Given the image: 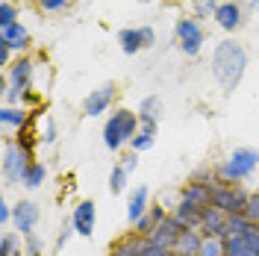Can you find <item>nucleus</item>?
Masks as SVG:
<instances>
[{
	"instance_id": "36",
	"label": "nucleus",
	"mask_w": 259,
	"mask_h": 256,
	"mask_svg": "<svg viewBox=\"0 0 259 256\" xmlns=\"http://www.w3.org/2000/svg\"><path fill=\"white\" fill-rule=\"evenodd\" d=\"M242 256H259V253H253V250H247V253H242Z\"/></svg>"
},
{
	"instance_id": "7",
	"label": "nucleus",
	"mask_w": 259,
	"mask_h": 256,
	"mask_svg": "<svg viewBox=\"0 0 259 256\" xmlns=\"http://www.w3.org/2000/svg\"><path fill=\"white\" fill-rule=\"evenodd\" d=\"M177 35H180V41H183V50H186L189 56H194V53L200 50V45H203V32H200V27H197L194 21H180Z\"/></svg>"
},
{
	"instance_id": "11",
	"label": "nucleus",
	"mask_w": 259,
	"mask_h": 256,
	"mask_svg": "<svg viewBox=\"0 0 259 256\" xmlns=\"http://www.w3.org/2000/svg\"><path fill=\"white\" fill-rule=\"evenodd\" d=\"M35 221H38V206L35 203H30V200H21L15 209V224L21 233H30L32 227H35Z\"/></svg>"
},
{
	"instance_id": "20",
	"label": "nucleus",
	"mask_w": 259,
	"mask_h": 256,
	"mask_svg": "<svg viewBox=\"0 0 259 256\" xmlns=\"http://www.w3.org/2000/svg\"><path fill=\"white\" fill-rule=\"evenodd\" d=\"M153 136H156V124L153 121H145V130L142 133H136V139H133V150L139 153V150H147V147H153Z\"/></svg>"
},
{
	"instance_id": "31",
	"label": "nucleus",
	"mask_w": 259,
	"mask_h": 256,
	"mask_svg": "<svg viewBox=\"0 0 259 256\" xmlns=\"http://www.w3.org/2000/svg\"><path fill=\"white\" fill-rule=\"evenodd\" d=\"M65 3H68V0H41V6H45V9H62Z\"/></svg>"
},
{
	"instance_id": "22",
	"label": "nucleus",
	"mask_w": 259,
	"mask_h": 256,
	"mask_svg": "<svg viewBox=\"0 0 259 256\" xmlns=\"http://www.w3.org/2000/svg\"><path fill=\"white\" fill-rule=\"evenodd\" d=\"M41 180H45V165L32 162V168L27 171V177H24V186H27V189H38V186H41Z\"/></svg>"
},
{
	"instance_id": "25",
	"label": "nucleus",
	"mask_w": 259,
	"mask_h": 256,
	"mask_svg": "<svg viewBox=\"0 0 259 256\" xmlns=\"http://www.w3.org/2000/svg\"><path fill=\"white\" fill-rule=\"evenodd\" d=\"M124 183H127V168H112V174H109V189L118 194V192H124Z\"/></svg>"
},
{
	"instance_id": "35",
	"label": "nucleus",
	"mask_w": 259,
	"mask_h": 256,
	"mask_svg": "<svg viewBox=\"0 0 259 256\" xmlns=\"http://www.w3.org/2000/svg\"><path fill=\"white\" fill-rule=\"evenodd\" d=\"M0 221H9V206H6V203L0 206Z\"/></svg>"
},
{
	"instance_id": "12",
	"label": "nucleus",
	"mask_w": 259,
	"mask_h": 256,
	"mask_svg": "<svg viewBox=\"0 0 259 256\" xmlns=\"http://www.w3.org/2000/svg\"><path fill=\"white\" fill-rule=\"evenodd\" d=\"M150 41H153V32L147 30V27L145 30H124L121 32V45H124L127 53H136L139 48H147Z\"/></svg>"
},
{
	"instance_id": "15",
	"label": "nucleus",
	"mask_w": 259,
	"mask_h": 256,
	"mask_svg": "<svg viewBox=\"0 0 259 256\" xmlns=\"http://www.w3.org/2000/svg\"><path fill=\"white\" fill-rule=\"evenodd\" d=\"M27 30L21 27V24H12V27H3L0 30V41L6 45V48H15V50H21L24 45H27Z\"/></svg>"
},
{
	"instance_id": "16",
	"label": "nucleus",
	"mask_w": 259,
	"mask_h": 256,
	"mask_svg": "<svg viewBox=\"0 0 259 256\" xmlns=\"http://www.w3.org/2000/svg\"><path fill=\"white\" fill-rule=\"evenodd\" d=\"M171 218H174V221H177V224L183 227V230H192L194 224H200V221H203V212H197V209L186 206V203H180L177 212H174Z\"/></svg>"
},
{
	"instance_id": "28",
	"label": "nucleus",
	"mask_w": 259,
	"mask_h": 256,
	"mask_svg": "<svg viewBox=\"0 0 259 256\" xmlns=\"http://www.w3.org/2000/svg\"><path fill=\"white\" fill-rule=\"evenodd\" d=\"M12 24H15V9H12L9 3H3V6H0V30H3V27H12Z\"/></svg>"
},
{
	"instance_id": "34",
	"label": "nucleus",
	"mask_w": 259,
	"mask_h": 256,
	"mask_svg": "<svg viewBox=\"0 0 259 256\" xmlns=\"http://www.w3.org/2000/svg\"><path fill=\"white\" fill-rule=\"evenodd\" d=\"M197 9H200V12H209V9H212V0H200V3H197Z\"/></svg>"
},
{
	"instance_id": "32",
	"label": "nucleus",
	"mask_w": 259,
	"mask_h": 256,
	"mask_svg": "<svg viewBox=\"0 0 259 256\" xmlns=\"http://www.w3.org/2000/svg\"><path fill=\"white\" fill-rule=\"evenodd\" d=\"M9 253H12V239L6 236V239H3V244H0V256H9Z\"/></svg>"
},
{
	"instance_id": "18",
	"label": "nucleus",
	"mask_w": 259,
	"mask_h": 256,
	"mask_svg": "<svg viewBox=\"0 0 259 256\" xmlns=\"http://www.w3.org/2000/svg\"><path fill=\"white\" fill-rule=\"evenodd\" d=\"M145 212H147V189H145V186H139V189L133 192V197H130V212H127V215H130V221L136 224Z\"/></svg>"
},
{
	"instance_id": "13",
	"label": "nucleus",
	"mask_w": 259,
	"mask_h": 256,
	"mask_svg": "<svg viewBox=\"0 0 259 256\" xmlns=\"http://www.w3.org/2000/svg\"><path fill=\"white\" fill-rule=\"evenodd\" d=\"M74 227L80 236H92L95 233V203H80L74 212Z\"/></svg>"
},
{
	"instance_id": "2",
	"label": "nucleus",
	"mask_w": 259,
	"mask_h": 256,
	"mask_svg": "<svg viewBox=\"0 0 259 256\" xmlns=\"http://www.w3.org/2000/svg\"><path fill=\"white\" fill-rule=\"evenodd\" d=\"M103 139H106V147H109V150H118L124 142H133V139H136V115L127 112V109H118V112L106 121Z\"/></svg>"
},
{
	"instance_id": "3",
	"label": "nucleus",
	"mask_w": 259,
	"mask_h": 256,
	"mask_svg": "<svg viewBox=\"0 0 259 256\" xmlns=\"http://www.w3.org/2000/svg\"><path fill=\"white\" fill-rule=\"evenodd\" d=\"M30 168L32 162H30L27 147H21L15 142L6 144V153H3V174H6V180H24Z\"/></svg>"
},
{
	"instance_id": "8",
	"label": "nucleus",
	"mask_w": 259,
	"mask_h": 256,
	"mask_svg": "<svg viewBox=\"0 0 259 256\" xmlns=\"http://www.w3.org/2000/svg\"><path fill=\"white\" fill-rule=\"evenodd\" d=\"M180 203L197 209V212H206V209L212 206V189L203 186V183H194V186H189V189L183 192V200H180Z\"/></svg>"
},
{
	"instance_id": "29",
	"label": "nucleus",
	"mask_w": 259,
	"mask_h": 256,
	"mask_svg": "<svg viewBox=\"0 0 259 256\" xmlns=\"http://www.w3.org/2000/svg\"><path fill=\"white\" fill-rule=\"evenodd\" d=\"M139 256H168V250L165 247H156V244H145V250Z\"/></svg>"
},
{
	"instance_id": "19",
	"label": "nucleus",
	"mask_w": 259,
	"mask_h": 256,
	"mask_svg": "<svg viewBox=\"0 0 259 256\" xmlns=\"http://www.w3.org/2000/svg\"><path fill=\"white\" fill-rule=\"evenodd\" d=\"M30 74H32V65L27 62V59H21V62L12 68V89L24 92V89L30 86Z\"/></svg>"
},
{
	"instance_id": "33",
	"label": "nucleus",
	"mask_w": 259,
	"mask_h": 256,
	"mask_svg": "<svg viewBox=\"0 0 259 256\" xmlns=\"http://www.w3.org/2000/svg\"><path fill=\"white\" fill-rule=\"evenodd\" d=\"M6 59H9V48H6V45L0 41V62L6 65Z\"/></svg>"
},
{
	"instance_id": "14",
	"label": "nucleus",
	"mask_w": 259,
	"mask_h": 256,
	"mask_svg": "<svg viewBox=\"0 0 259 256\" xmlns=\"http://www.w3.org/2000/svg\"><path fill=\"white\" fill-rule=\"evenodd\" d=\"M109 100H112V86H103V89H97L92 95L85 97V115H100L106 106H109Z\"/></svg>"
},
{
	"instance_id": "6",
	"label": "nucleus",
	"mask_w": 259,
	"mask_h": 256,
	"mask_svg": "<svg viewBox=\"0 0 259 256\" xmlns=\"http://www.w3.org/2000/svg\"><path fill=\"white\" fill-rule=\"evenodd\" d=\"M180 233H183V227H180L174 218H165V221H159V227H153L147 244H156V247H165V250H168V247L177 241Z\"/></svg>"
},
{
	"instance_id": "27",
	"label": "nucleus",
	"mask_w": 259,
	"mask_h": 256,
	"mask_svg": "<svg viewBox=\"0 0 259 256\" xmlns=\"http://www.w3.org/2000/svg\"><path fill=\"white\" fill-rule=\"evenodd\" d=\"M142 250H145V244H139V241H127V244H124V247H118L112 256H139Z\"/></svg>"
},
{
	"instance_id": "5",
	"label": "nucleus",
	"mask_w": 259,
	"mask_h": 256,
	"mask_svg": "<svg viewBox=\"0 0 259 256\" xmlns=\"http://www.w3.org/2000/svg\"><path fill=\"white\" fill-rule=\"evenodd\" d=\"M256 162H259V153L256 150H250V147L233 150V156H230V162L224 165L221 174H224L227 180H242V177H247L253 168H256Z\"/></svg>"
},
{
	"instance_id": "37",
	"label": "nucleus",
	"mask_w": 259,
	"mask_h": 256,
	"mask_svg": "<svg viewBox=\"0 0 259 256\" xmlns=\"http://www.w3.org/2000/svg\"><path fill=\"white\" fill-rule=\"evenodd\" d=\"M250 3H259V0H250Z\"/></svg>"
},
{
	"instance_id": "30",
	"label": "nucleus",
	"mask_w": 259,
	"mask_h": 256,
	"mask_svg": "<svg viewBox=\"0 0 259 256\" xmlns=\"http://www.w3.org/2000/svg\"><path fill=\"white\" fill-rule=\"evenodd\" d=\"M27 250H30V256H41V244H38V239H35V236H30V239H27Z\"/></svg>"
},
{
	"instance_id": "10",
	"label": "nucleus",
	"mask_w": 259,
	"mask_h": 256,
	"mask_svg": "<svg viewBox=\"0 0 259 256\" xmlns=\"http://www.w3.org/2000/svg\"><path fill=\"white\" fill-rule=\"evenodd\" d=\"M203 230H206V236H215V239H224V227H227V215L221 212V209L209 206L206 212H203Z\"/></svg>"
},
{
	"instance_id": "23",
	"label": "nucleus",
	"mask_w": 259,
	"mask_h": 256,
	"mask_svg": "<svg viewBox=\"0 0 259 256\" xmlns=\"http://www.w3.org/2000/svg\"><path fill=\"white\" fill-rule=\"evenodd\" d=\"M0 121H3V124H12V127H21V124L27 121V115H24V109H12V106H6V109L0 112Z\"/></svg>"
},
{
	"instance_id": "9",
	"label": "nucleus",
	"mask_w": 259,
	"mask_h": 256,
	"mask_svg": "<svg viewBox=\"0 0 259 256\" xmlns=\"http://www.w3.org/2000/svg\"><path fill=\"white\" fill-rule=\"evenodd\" d=\"M200 247H203V239L197 233H192V230H183L177 236V241L171 244L174 256H200Z\"/></svg>"
},
{
	"instance_id": "21",
	"label": "nucleus",
	"mask_w": 259,
	"mask_h": 256,
	"mask_svg": "<svg viewBox=\"0 0 259 256\" xmlns=\"http://www.w3.org/2000/svg\"><path fill=\"white\" fill-rule=\"evenodd\" d=\"M156 115H162L159 97H147V100H142V106H139V118H142V124H145V121H153V124H156Z\"/></svg>"
},
{
	"instance_id": "26",
	"label": "nucleus",
	"mask_w": 259,
	"mask_h": 256,
	"mask_svg": "<svg viewBox=\"0 0 259 256\" xmlns=\"http://www.w3.org/2000/svg\"><path fill=\"white\" fill-rule=\"evenodd\" d=\"M247 221H253V224H259V194H250L247 197V203H244V212H242Z\"/></svg>"
},
{
	"instance_id": "17",
	"label": "nucleus",
	"mask_w": 259,
	"mask_h": 256,
	"mask_svg": "<svg viewBox=\"0 0 259 256\" xmlns=\"http://www.w3.org/2000/svg\"><path fill=\"white\" fill-rule=\"evenodd\" d=\"M215 21L224 27V30H236L239 27V6L236 3H224L215 9Z\"/></svg>"
},
{
	"instance_id": "4",
	"label": "nucleus",
	"mask_w": 259,
	"mask_h": 256,
	"mask_svg": "<svg viewBox=\"0 0 259 256\" xmlns=\"http://www.w3.org/2000/svg\"><path fill=\"white\" fill-rule=\"evenodd\" d=\"M244 203H247V194H242L239 189H233V186H218V189H212V206L221 209L224 215H242Z\"/></svg>"
},
{
	"instance_id": "24",
	"label": "nucleus",
	"mask_w": 259,
	"mask_h": 256,
	"mask_svg": "<svg viewBox=\"0 0 259 256\" xmlns=\"http://www.w3.org/2000/svg\"><path fill=\"white\" fill-rule=\"evenodd\" d=\"M200 256H224V244H221V239L206 236V239H203V247H200Z\"/></svg>"
},
{
	"instance_id": "1",
	"label": "nucleus",
	"mask_w": 259,
	"mask_h": 256,
	"mask_svg": "<svg viewBox=\"0 0 259 256\" xmlns=\"http://www.w3.org/2000/svg\"><path fill=\"white\" fill-rule=\"evenodd\" d=\"M244 65H247L244 50L239 48L236 41H221V45H218L215 59H212V71H215L218 82L224 86L227 92H233V89L239 86V80H242V74H244Z\"/></svg>"
}]
</instances>
